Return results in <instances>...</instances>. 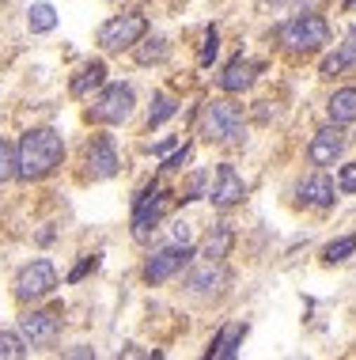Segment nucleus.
<instances>
[{"mask_svg": "<svg viewBox=\"0 0 356 360\" xmlns=\"http://www.w3.org/2000/svg\"><path fill=\"white\" fill-rule=\"evenodd\" d=\"M15 155H19V179L38 182V179H46L50 171L61 167L65 141H61L57 129H31V133H23Z\"/></svg>", "mask_w": 356, "mask_h": 360, "instance_id": "nucleus-1", "label": "nucleus"}, {"mask_svg": "<svg viewBox=\"0 0 356 360\" xmlns=\"http://www.w3.org/2000/svg\"><path fill=\"white\" fill-rule=\"evenodd\" d=\"M243 133H246V118L235 103L216 99L205 106V114H201V137L209 144H239Z\"/></svg>", "mask_w": 356, "mask_h": 360, "instance_id": "nucleus-2", "label": "nucleus"}, {"mask_svg": "<svg viewBox=\"0 0 356 360\" xmlns=\"http://www.w3.org/2000/svg\"><path fill=\"white\" fill-rule=\"evenodd\" d=\"M281 42H284L292 53L322 50V46L330 42V23H326L319 12H303V15L288 19V23L281 27Z\"/></svg>", "mask_w": 356, "mask_h": 360, "instance_id": "nucleus-3", "label": "nucleus"}, {"mask_svg": "<svg viewBox=\"0 0 356 360\" xmlns=\"http://www.w3.org/2000/svg\"><path fill=\"white\" fill-rule=\"evenodd\" d=\"M144 34H148V19L140 12H125V15H114L110 23L99 27V46L107 53H121V50H133Z\"/></svg>", "mask_w": 356, "mask_h": 360, "instance_id": "nucleus-4", "label": "nucleus"}, {"mask_svg": "<svg viewBox=\"0 0 356 360\" xmlns=\"http://www.w3.org/2000/svg\"><path fill=\"white\" fill-rule=\"evenodd\" d=\"M15 300H23V304H34V300L50 296V292L57 288V269L50 258H38L31 262V266H23L15 274Z\"/></svg>", "mask_w": 356, "mask_h": 360, "instance_id": "nucleus-5", "label": "nucleus"}, {"mask_svg": "<svg viewBox=\"0 0 356 360\" xmlns=\"http://www.w3.org/2000/svg\"><path fill=\"white\" fill-rule=\"evenodd\" d=\"M133 87L129 84H110V87H103V95L91 103V122H99V125H118L125 122L133 114Z\"/></svg>", "mask_w": 356, "mask_h": 360, "instance_id": "nucleus-6", "label": "nucleus"}, {"mask_svg": "<svg viewBox=\"0 0 356 360\" xmlns=\"http://www.w3.org/2000/svg\"><path fill=\"white\" fill-rule=\"evenodd\" d=\"M228 281H232V274H228L224 262L201 258L197 266L186 274V288L194 292V296H220V292L228 288Z\"/></svg>", "mask_w": 356, "mask_h": 360, "instance_id": "nucleus-7", "label": "nucleus"}, {"mask_svg": "<svg viewBox=\"0 0 356 360\" xmlns=\"http://www.w3.org/2000/svg\"><path fill=\"white\" fill-rule=\"evenodd\" d=\"M190 258H194V247H163L156 255H148V262H144V281H148V285H163V281L175 277Z\"/></svg>", "mask_w": 356, "mask_h": 360, "instance_id": "nucleus-8", "label": "nucleus"}, {"mask_svg": "<svg viewBox=\"0 0 356 360\" xmlns=\"http://www.w3.org/2000/svg\"><path fill=\"white\" fill-rule=\"evenodd\" d=\"M19 334L31 345H53L57 334H61V315L57 311H27L19 319Z\"/></svg>", "mask_w": 356, "mask_h": 360, "instance_id": "nucleus-9", "label": "nucleus"}, {"mask_svg": "<svg viewBox=\"0 0 356 360\" xmlns=\"http://www.w3.org/2000/svg\"><path fill=\"white\" fill-rule=\"evenodd\" d=\"M167 198H171V193H163V190H148L144 198H137V209H133V236H137V239H144L163 220V212H167Z\"/></svg>", "mask_w": 356, "mask_h": 360, "instance_id": "nucleus-10", "label": "nucleus"}, {"mask_svg": "<svg viewBox=\"0 0 356 360\" xmlns=\"http://www.w3.org/2000/svg\"><path fill=\"white\" fill-rule=\"evenodd\" d=\"M345 144H349V137H345L341 129H319L315 141L307 144V160H311L315 167H334V163L341 160Z\"/></svg>", "mask_w": 356, "mask_h": 360, "instance_id": "nucleus-11", "label": "nucleus"}, {"mask_svg": "<svg viewBox=\"0 0 356 360\" xmlns=\"http://www.w3.org/2000/svg\"><path fill=\"white\" fill-rule=\"evenodd\" d=\"M209 198H213L216 209H232L246 198V182L239 179V171L232 163H220L216 167V182H213V193H209Z\"/></svg>", "mask_w": 356, "mask_h": 360, "instance_id": "nucleus-12", "label": "nucleus"}, {"mask_svg": "<svg viewBox=\"0 0 356 360\" xmlns=\"http://www.w3.org/2000/svg\"><path fill=\"white\" fill-rule=\"evenodd\" d=\"M84 163H88V174L91 179H114L118 174V152H114V141L110 137H95L84 152Z\"/></svg>", "mask_w": 356, "mask_h": 360, "instance_id": "nucleus-13", "label": "nucleus"}, {"mask_svg": "<svg viewBox=\"0 0 356 360\" xmlns=\"http://www.w3.org/2000/svg\"><path fill=\"white\" fill-rule=\"evenodd\" d=\"M300 201L303 205H315V209H330L334 201H338V190H334L330 174H311V179L300 182Z\"/></svg>", "mask_w": 356, "mask_h": 360, "instance_id": "nucleus-14", "label": "nucleus"}, {"mask_svg": "<svg viewBox=\"0 0 356 360\" xmlns=\"http://www.w3.org/2000/svg\"><path fill=\"white\" fill-rule=\"evenodd\" d=\"M254 76H258V65L250 61V57L239 53L235 61L220 72V87H224V91H246V87L254 84Z\"/></svg>", "mask_w": 356, "mask_h": 360, "instance_id": "nucleus-15", "label": "nucleus"}, {"mask_svg": "<svg viewBox=\"0 0 356 360\" xmlns=\"http://www.w3.org/2000/svg\"><path fill=\"white\" fill-rule=\"evenodd\" d=\"M246 323H232V326H224L220 334L213 338V345H209V356L213 360H228V356H235L239 353V345H243V338H246Z\"/></svg>", "mask_w": 356, "mask_h": 360, "instance_id": "nucleus-16", "label": "nucleus"}, {"mask_svg": "<svg viewBox=\"0 0 356 360\" xmlns=\"http://www.w3.org/2000/svg\"><path fill=\"white\" fill-rule=\"evenodd\" d=\"M352 65H356V27L345 31V42L322 61V76H338L345 69H352Z\"/></svg>", "mask_w": 356, "mask_h": 360, "instance_id": "nucleus-17", "label": "nucleus"}, {"mask_svg": "<svg viewBox=\"0 0 356 360\" xmlns=\"http://www.w3.org/2000/svg\"><path fill=\"white\" fill-rule=\"evenodd\" d=\"M103 80H107V65H103V61H88L80 69V76L72 80V95H76V99H88L91 91H99V87H103Z\"/></svg>", "mask_w": 356, "mask_h": 360, "instance_id": "nucleus-18", "label": "nucleus"}, {"mask_svg": "<svg viewBox=\"0 0 356 360\" xmlns=\"http://www.w3.org/2000/svg\"><path fill=\"white\" fill-rule=\"evenodd\" d=\"M330 122L334 125H352L356 122V87H341V91H334L330 99Z\"/></svg>", "mask_w": 356, "mask_h": 360, "instance_id": "nucleus-19", "label": "nucleus"}, {"mask_svg": "<svg viewBox=\"0 0 356 360\" xmlns=\"http://www.w3.org/2000/svg\"><path fill=\"white\" fill-rule=\"evenodd\" d=\"M232 243H235V231H232V224H213V231H209V239H205V250L201 255L205 258H216V262H224L228 258V250H232Z\"/></svg>", "mask_w": 356, "mask_h": 360, "instance_id": "nucleus-20", "label": "nucleus"}, {"mask_svg": "<svg viewBox=\"0 0 356 360\" xmlns=\"http://www.w3.org/2000/svg\"><path fill=\"white\" fill-rule=\"evenodd\" d=\"M27 27H31V34H46L57 27V12L53 4H46V0H38V4L27 8Z\"/></svg>", "mask_w": 356, "mask_h": 360, "instance_id": "nucleus-21", "label": "nucleus"}, {"mask_svg": "<svg viewBox=\"0 0 356 360\" xmlns=\"http://www.w3.org/2000/svg\"><path fill=\"white\" fill-rule=\"evenodd\" d=\"M133 57H137V65H159V61H167V57H171V42H167V38H148V42H144Z\"/></svg>", "mask_w": 356, "mask_h": 360, "instance_id": "nucleus-22", "label": "nucleus"}, {"mask_svg": "<svg viewBox=\"0 0 356 360\" xmlns=\"http://www.w3.org/2000/svg\"><path fill=\"white\" fill-rule=\"evenodd\" d=\"M175 114H178V103L171 99V95H156V103H152V110H148V129H156V125L175 118Z\"/></svg>", "mask_w": 356, "mask_h": 360, "instance_id": "nucleus-23", "label": "nucleus"}, {"mask_svg": "<svg viewBox=\"0 0 356 360\" xmlns=\"http://www.w3.org/2000/svg\"><path fill=\"white\" fill-rule=\"evenodd\" d=\"M15 174H19V155H15V144L0 141V186H4V182H12Z\"/></svg>", "mask_w": 356, "mask_h": 360, "instance_id": "nucleus-24", "label": "nucleus"}, {"mask_svg": "<svg viewBox=\"0 0 356 360\" xmlns=\"http://www.w3.org/2000/svg\"><path fill=\"white\" fill-rule=\"evenodd\" d=\"M356 250V236H345V239H334L330 247H326V262L330 266H338V262H349Z\"/></svg>", "mask_w": 356, "mask_h": 360, "instance_id": "nucleus-25", "label": "nucleus"}, {"mask_svg": "<svg viewBox=\"0 0 356 360\" xmlns=\"http://www.w3.org/2000/svg\"><path fill=\"white\" fill-rule=\"evenodd\" d=\"M23 356H27L23 334H0V360H23Z\"/></svg>", "mask_w": 356, "mask_h": 360, "instance_id": "nucleus-26", "label": "nucleus"}, {"mask_svg": "<svg viewBox=\"0 0 356 360\" xmlns=\"http://www.w3.org/2000/svg\"><path fill=\"white\" fill-rule=\"evenodd\" d=\"M205 182H209V174L205 171H197L194 174V179H190V186H186V193H182V205H194V201H201V198H205Z\"/></svg>", "mask_w": 356, "mask_h": 360, "instance_id": "nucleus-27", "label": "nucleus"}, {"mask_svg": "<svg viewBox=\"0 0 356 360\" xmlns=\"http://www.w3.org/2000/svg\"><path fill=\"white\" fill-rule=\"evenodd\" d=\"M171 239H175V247H194V224L178 220L175 228H171Z\"/></svg>", "mask_w": 356, "mask_h": 360, "instance_id": "nucleus-28", "label": "nucleus"}, {"mask_svg": "<svg viewBox=\"0 0 356 360\" xmlns=\"http://www.w3.org/2000/svg\"><path fill=\"white\" fill-rule=\"evenodd\" d=\"M190 155H194V148H190V144H182L175 155H167V160H163V171H182L190 163Z\"/></svg>", "mask_w": 356, "mask_h": 360, "instance_id": "nucleus-29", "label": "nucleus"}, {"mask_svg": "<svg viewBox=\"0 0 356 360\" xmlns=\"http://www.w3.org/2000/svg\"><path fill=\"white\" fill-rule=\"evenodd\" d=\"M338 190H341V193H356V163H345V167H341Z\"/></svg>", "mask_w": 356, "mask_h": 360, "instance_id": "nucleus-30", "label": "nucleus"}, {"mask_svg": "<svg viewBox=\"0 0 356 360\" xmlns=\"http://www.w3.org/2000/svg\"><path fill=\"white\" fill-rule=\"evenodd\" d=\"M216 50H220V38H216L213 27H209V34H205V50H201V65H213V61H216Z\"/></svg>", "mask_w": 356, "mask_h": 360, "instance_id": "nucleus-31", "label": "nucleus"}, {"mask_svg": "<svg viewBox=\"0 0 356 360\" xmlns=\"http://www.w3.org/2000/svg\"><path fill=\"white\" fill-rule=\"evenodd\" d=\"M95 266H99V258H84V262H80V266H76V269H72V274H69V281H80V277H84V274H88V269H95Z\"/></svg>", "mask_w": 356, "mask_h": 360, "instance_id": "nucleus-32", "label": "nucleus"}, {"mask_svg": "<svg viewBox=\"0 0 356 360\" xmlns=\"http://www.w3.org/2000/svg\"><path fill=\"white\" fill-rule=\"evenodd\" d=\"M171 148H178V137H167V141H159V144H156V148H152V152H156V155H167Z\"/></svg>", "mask_w": 356, "mask_h": 360, "instance_id": "nucleus-33", "label": "nucleus"}, {"mask_svg": "<svg viewBox=\"0 0 356 360\" xmlns=\"http://www.w3.org/2000/svg\"><path fill=\"white\" fill-rule=\"evenodd\" d=\"M345 8H349V12H356V0H345Z\"/></svg>", "mask_w": 356, "mask_h": 360, "instance_id": "nucleus-34", "label": "nucleus"}]
</instances>
